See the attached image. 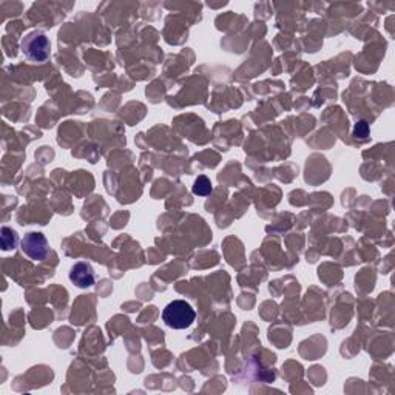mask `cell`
Here are the masks:
<instances>
[{"label":"cell","instance_id":"cell-4","mask_svg":"<svg viewBox=\"0 0 395 395\" xmlns=\"http://www.w3.org/2000/svg\"><path fill=\"white\" fill-rule=\"evenodd\" d=\"M70 281L79 289L92 288L94 281H96L93 267L88 263H82V261L81 263H76L72 267V270H70Z\"/></svg>","mask_w":395,"mask_h":395},{"label":"cell","instance_id":"cell-1","mask_svg":"<svg viewBox=\"0 0 395 395\" xmlns=\"http://www.w3.org/2000/svg\"><path fill=\"white\" fill-rule=\"evenodd\" d=\"M195 318V309L184 299H175L169 303L162 312L164 323L171 329H187L192 326Z\"/></svg>","mask_w":395,"mask_h":395},{"label":"cell","instance_id":"cell-6","mask_svg":"<svg viewBox=\"0 0 395 395\" xmlns=\"http://www.w3.org/2000/svg\"><path fill=\"white\" fill-rule=\"evenodd\" d=\"M192 190H193V193L198 196H209L210 193H212L213 187H212V182H210L207 176H200L195 181Z\"/></svg>","mask_w":395,"mask_h":395},{"label":"cell","instance_id":"cell-5","mask_svg":"<svg viewBox=\"0 0 395 395\" xmlns=\"http://www.w3.org/2000/svg\"><path fill=\"white\" fill-rule=\"evenodd\" d=\"M0 243H2L3 250H12V248H16L19 243L17 232L12 231L10 227H2V232H0Z\"/></svg>","mask_w":395,"mask_h":395},{"label":"cell","instance_id":"cell-2","mask_svg":"<svg viewBox=\"0 0 395 395\" xmlns=\"http://www.w3.org/2000/svg\"><path fill=\"white\" fill-rule=\"evenodd\" d=\"M21 50L30 61L43 62L51 54V43L48 37L41 31H31L22 39Z\"/></svg>","mask_w":395,"mask_h":395},{"label":"cell","instance_id":"cell-3","mask_svg":"<svg viewBox=\"0 0 395 395\" xmlns=\"http://www.w3.org/2000/svg\"><path fill=\"white\" fill-rule=\"evenodd\" d=\"M22 250L30 259L42 261L50 253V246L45 235L41 232H30L22 239Z\"/></svg>","mask_w":395,"mask_h":395}]
</instances>
